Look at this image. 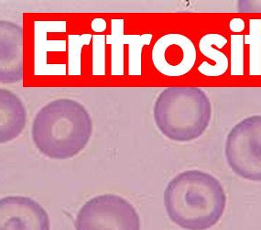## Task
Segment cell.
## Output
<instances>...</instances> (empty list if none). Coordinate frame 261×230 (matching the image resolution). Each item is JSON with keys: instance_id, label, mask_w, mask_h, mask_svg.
<instances>
[{"instance_id": "cell-3", "label": "cell", "mask_w": 261, "mask_h": 230, "mask_svg": "<svg viewBox=\"0 0 261 230\" xmlns=\"http://www.w3.org/2000/svg\"><path fill=\"white\" fill-rule=\"evenodd\" d=\"M211 101L198 87H168L158 95L153 118L159 131L176 142H190L203 135L212 118Z\"/></svg>"}, {"instance_id": "cell-2", "label": "cell", "mask_w": 261, "mask_h": 230, "mask_svg": "<svg viewBox=\"0 0 261 230\" xmlns=\"http://www.w3.org/2000/svg\"><path fill=\"white\" fill-rule=\"evenodd\" d=\"M93 121L84 105L71 98L53 100L41 108L32 122V140L48 158H73L86 148Z\"/></svg>"}, {"instance_id": "cell-1", "label": "cell", "mask_w": 261, "mask_h": 230, "mask_svg": "<svg viewBox=\"0 0 261 230\" xmlns=\"http://www.w3.org/2000/svg\"><path fill=\"white\" fill-rule=\"evenodd\" d=\"M164 205L176 225L187 230H206L218 223L225 212L226 194L215 176L190 170L168 184Z\"/></svg>"}, {"instance_id": "cell-4", "label": "cell", "mask_w": 261, "mask_h": 230, "mask_svg": "<svg viewBox=\"0 0 261 230\" xmlns=\"http://www.w3.org/2000/svg\"><path fill=\"white\" fill-rule=\"evenodd\" d=\"M225 154L237 175L261 182V115L246 117L232 127L226 138Z\"/></svg>"}, {"instance_id": "cell-8", "label": "cell", "mask_w": 261, "mask_h": 230, "mask_svg": "<svg viewBox=\"0 0 261 230\" xmlns=\"http://www.w3.org/2000/svg\"><path fill=\"white\" fill-rule=\"evenodd\" d=\"M23 28L0 20V84H17L24 76Z\"/></svg>"}, {"instance_id": "cell-12", "label": "cell", "mask_w": 261, "mask_h": 230, "mask_svg": "<svg viewBox=\"0 0 261 230\" xmlns=\"http://www.w3.org/2000/svg\"><path fill=\"white\" fill-rule=\"evenodd\" d=\"M239 9L241 12H261V1H240Z\"/></svg>"}, {"instance_id": "cell-11", "label": "cell", "mask_w": 261, "mask_h": 230, "mask_svg": "<svg viewBox=\"0 0 261 230\" xmlns=\"http://www.w3.org/2000/svg\"><path fill=\"white\" fill-rule=\"evenodd\" d=\"M249 46V76L261 75V18L249 19V32L244 36Z\"/></svg>"}, {"instance_id": "cell-7", "label": "cell", "mask_w": 261, "mask_h": 230, "mask_svg": "<svg viewBox=\"0 0 261 230\" xmlns=\"http://www.w3.org/2000/svg\"><path fill=\"white\" fill-rule=\"evenodd\" d=\"M0 230H50V218L33 199L6 196L0 199Z\"/></svg>"}, {"instance_id": "cell-13", "label": "cell", "mask_w": 261, "mask_h": 230, "mask_svg": "<svg viewBox=\"0 0 261 230\" xmlns=\"http://www.w3.org/2000/svg\"><path fill=\"white\" fill-rule=\"evenodd\" d=\"M245 28H246V24L242 18H234L230 20L229 29L233 32H237V33L242 32L245 30Z\"/></svg>"}, {"instance_id": "cell-9", "label": "cell", "mask_w": 261, "mask_h": 230, "mask_svg": "<svg viewBox=\"0 0 261 230\" xmlns=\"http://www.w3.org/2000/svg\"><path fill=\"white\" fill-rule=\"evenodd\" d=\"M27 124V110L12 91L0 88V144L17 139Z\"/></svg>"}, {"instance_id": "cell-6", "label": "cell", "mask_w": 261, "mask_h": 230, "mask_svg": "<svg viewBox=\"0 0 261 230\" xmlns=\"http://www.w3.org/2000/svg\"><path fill=\"white\" fill-rule=\"evenodd\" d=\"M197 54L193 41L180 33H168L154 43L151 62L157 72L166 77H181L192 71Z\"/></svg>"}, {"instance_id": "cell-5", "label": "cell", "mask_w": 261, "mask_h": 230, "mask_svg": "<svg viewBox=\"0 0 261 230\" xmlns=\"http://www.w3.org/2000/svg\"><path fill=\"white\" fill-rule=\"evenodd\" d=\"M76 230H140L135 208L112 194H101L86 202L77 214Z\"/></svg>"}, {"instance_id": "cell-10", "label": "cell", "mask_w": 261, "mask_h": 230, "mask_svg": "<svg viewBox=\"0 0 261 230\" xmlns=\"http://www.w3.org/2000/svg\"><path fill=\"white\" fill-rule=\"evenodd\" d=\"M227 44V39L219 33H208L199 41L201 54L210 59L213 63H202L198 66V72L206 77H219L224 75L228 70L229 61L220 49Z\"/></svg>"}]
</instances>
